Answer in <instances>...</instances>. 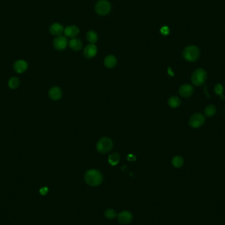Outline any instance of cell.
I'll use <instances>...</instances> for the list:
<instances>
[{
  "mask_svg": "<svg viewBox=\"0 0 225 225\" xmlns=\"http://www.w3.org/2000/svg\"><path fill=\"white\" fill-rule=\"evenodd\" d=\"M103 176L101 172L96 169H91L86 172L85 175V181L88 185L96 186L101 183Z\"/></svg>",
  "mask_w": 225,
  "mask_h": 225,
  "instance_id": "6da1fadb",
  "label": "cell"
},
{
  "mask_svg": "<svg viewBox=\"0 0 225 225\" xmlns=\"http://www.w3.org/2000/svg\"><path fill=\"white\" fill-rule=\"evenodd\" d=\"M183 57L190 62H194L200 57V50L195 46H190L183 51Z\"/></svg>",
  "mask_w": 225,
  "mask_h": 225,
  "instance_id": "7a4b0ae2",
  "label": "cell"
},
{
  "mask_svg": "<svg viewBox=\"0 0 225 225\" xmlns=\"http://www.w3.org/2000/svg\"><path fill=\"white\" fill-rule=\"evenodd\" d=\"M207 79V72L203 68H198L194 72L192 76V83L197 86H201Z\"/></svg>",
  "mask_w": 225,
  "mask_h": 225,
  "instance_id": "3957f363",
  "label": "cell"
},
{
  "mask_svg": "<svg viewBox=\"0 0 225 225\" xmlns=\"http://www.w3.org/2000/svg\"><path fill=\"white\" fill-rule=\"evenodd\" d=\"M96 148L99 153H106L112 148V142L109 138L103 137L98 141Z\"/></svg>",
  "mask_w": 225,
  "mask_h": 225,
  "instance_id": "277c9868",
  "label": "cell"
},
{
  "mask_svg": "<svg viewBox=\"0 0 225 225\" xmlns=\"http://www.w3.org/2000/svg\"><path fill=\"white\" fill-rule=\"evenodd\" d=\"M111 9V4L107 0H99L96 3V6H95V10H96L97 13L102 16L109 14Z\"/></svg>",
  "mask_w": 225,
  "mask_h": 225,
  "instance_id": "5b68a950",
  "label": "cell"
},
{
  "mask_svg": "<svg viewBox=\"0 0 225 225\" xmlns=\"http://www.w3.org/2000/svg\"><path fill=\"white\" fill-rule=\"evenodd\" d=\"M205 117L201 113L194 114L189 120V124L193 128H199L205 123Z\"/></svg>",
  "mask_w": 225,
  "mask_h": 225,
  "instance_id": "8992f818",
  "label": "cell"
},
{
  "mask_svg": "<svg viewBox=\"0 0 225 225\" xmlns=\"http://www.w3.org/2000/svg\"><path fill=\"white\" fill-rule=\"evenodd\" d=\"M67 40L65 37L59 36L56 37L53 42V47L57 50H63L66 48L67 46Z\"/></svg>",
  "mask_w": 225,
  "mask_h": 225,
  "instance_id": "52a82bcc",
  "label": "cell"
},
{
  "mask_svg": "<svg viewBox=\"0 0 225 225\" xmlns=\"http://www.w3.org/2000/svg\"><path fill=\"white\" fill-rule=\"evenodd\" d=\"M98 49L96 45L90 44L86 46L84 50V55L86 58L91 59L96 55Z\"/></svg>",
  "mask_w": 225,
  "mask_h": 225,
  "instance_id": "ba28073f",
  "label": "cell"
},
{
  "mask_svg": "<svg viewBox=\"0 0 225 225\" xmlns=\"http://www.w3.org/2000/svg\"><path fill=\"white\" fill-rule=\"evenodd\" d=\"M194 92V88L193 86L190 84H185L182 85L180 88H179V94L180 96L184 98H188L190 96H192V94Z\"/></svg>",
  "mask_w": 225,
  "mask_h": 225,
  "instance_id": "9c48e42d",
  "label": "cell"
},
{
  "mask_svg": "<svg viewBox=\"0 0 225 225\" xmlns=\"http://www.w3.org/2000/svg\"><path fill=\"white\" fill-rule=\"evenodd\" d=\"M119 221L121 224H127L131 223L132 220V216L131 213L128 211L121 212L118 215Z\"/></svg>",
  "mask_w": 225,
  "mask_h": 225,
  "instance_id": "30bf717a",
  "label": "cell"
},
{
  "mask_svg": "<svg viewBox=\"0 0 225 225\" xmlns=\"http://www.w3.org/2000/svg\"><path fill=\"white\" fill-rule=\"evenodd\" d=\"M28 63L24 60H19L14 65V69L17 73H23L27 71Z\"/></svg>",
  "mask_w": 225,
  "mask_h": 225,
  "instance_id": "8fae6325",
  "label": "cell"
},
{
  "mask_svg": "<svg viewBox=\"0 0 225 225\" xmlns=\"http://www.w3.org/2000/svg\"><path fill=\"white\" fill-rule=\"evenodd\" d=\"M64 33L65 36L74 38L79 33V28L76 26H68L64 30Z\"/></svg>",
  "mask_w": 225,
  "mask_h": 225,
  "instance_id": "7c38bea8",
  "label": "cell"
},
{
  "mask_svg": "<svg viewBox=\"0 0 225 225\" xmlns=\"http://www.w3.org/2000/svg\"><path fill=\"white\" fill-rule=\"evenodd\" d=\"M64 31L63 26L59 23H53L50 27V32L53 36H60Z\"/></svg>",
  "mask_w": 225,
  "mask_h": 225,
  "instance_id": "4fadbf2b",
  "label": "cell"
},
{
  "mask_svg": "<svg viewBox=\"0 0 225 225\" xmlns=\"http://www.w3.org/2000/svg\"><path fill=\"white\" fill-rule=\"evenodd\" d=\"M50 98L53 100H58L62 96V92L59 87H53L49 92Z\"/></svg>",
  "mask_w": 225,
  "mask_h": 225,
  "instance_id": "5bb4252c",
  "label": "cell"
},
{
  "mask_svg": "<svg viewBox=\"0 0 225 225\" xmlns=\"http://www.w3.org/2000/svg\"><path fill=\"white\" fill-rule=\"evenodd\" d=\"M69 46L71 48L75 51H79L82 49L83 44L80 40L78 38H72L69 41Z\"/></svg>",
  "mask_w": 225,
  "mask_h": 225,
  "instance_id": "9a60e30c",
  "label": "cell"
},
{
  "mask_svg": "<svg viewBox=\"0 0 225 225\" xmlns=\"http://www.w3.org/2000/svg\"><path fill=\"white\" fill-rule=\"evenodd\" d=\"M116 59L114 55H108L104 59V64L106 67L111 68L116 65Z\"/></svg>",
  "mask_w": 225,
  "mask_h": 225,
  "instance_id": "2e32d148",
  "label": "cell"
},
{
  "mask_svg": "<svg viewBox=\"0 0 225 225\" xmlns=\"http://www.w3.org/2000/svg\"><path fill=\"white\" fill-rule=\"evenodd\" d=\"M180 99L177 96H172L168 101V104L172 108H176L180 105Z\"/></svg>",
  "mask_w": 225,
  "mask_h": 225,
  "instance_id": "e0dca14e",
  "label": "cell"
},
{
  "mask_svg": "<svg viewBox=\"0 0 225 225\" xmlns=\"http://www.w3.org/2000/svg\"><path fill=\"white\" fill-rule=\"evenodd\" d=\"M119 160H120L119 155L117 153H112L109 156L108 161H109V164L112 166H115L119 163Z\"/></svg>",
  "mask_w": 225,
  "mask_h": 225,
  "instance_id": "ac0fdd59",
  "label": "cell"
},
{
  "mask_svg": "<svg viewBox=\"0 0 225 225\" xmlns=\"http://www.w3.org/2000/svg\"><path fill=\"white\" fill-rule=\"evenodd\" d=\"M86 38H87L88 41L91 43V44H94L98 41V34L96 32H95L92 30H90L87 32L86 34Z\"/></svg>",
  "mask_w": 225,
  "mask_h": 225,
  "instance_id": "d6986e66",
  "label": "cell"
},
{
  "mask_svg": "<svg viewBox=\"0 0 225 225\" xmlns=\"http://www.w3.org/2000/svg\"><path fill=\"white\" fill-rule=\"evenodd\" d=\"M172 164L175 167L180 168L183 167L184 165V159L182 157L177 155V156H175L172 158Z\"/></svg>",
  "mask_w": 225,
  "mask_h": 225,
  "instance_id": "ffe728a7",
  "label": "cell"
},
{
  "mask_svg": "<svg viewBox=\"0 0 225 225\" xmlns=\"http://www.w3.org/2000/svg\"><path fill=\"white\" fill-rule=\"evenodd\" d=\"M216 111H217V109H216L215 106L213 105H209L206 107L204 110V113L205 116L211 117V116H213L216 113Z\"/></svg>",
  "mask_w": 225,
  "mask_h": 225,
  "instance_id": "44dd1931",
  "label": "cell"
},
{
  "mask_svg": "<svg viewBox=\"0 0 225 225\" xmlns=\"http://www.w3.org/2000/svg\"><path fill=\"white\" fill-rule=\"evenodd\" d=\"M20 84V80L17 77H13L10 80H9L8 85L9 86V88L11 89H15L18 88V86Z\"/></svg>",
  "mask_w": 225,
  "mask_h": 225,
  "instance_id": "7402d4cb",
  "label": "cell"
},
{
  "mask_svg": "<svg viewBox=\"0 0 225 225\" xmlns=\"http://www.w3.org/2000/svg\"><path fill=\"white\" fill-rule=\"evenodd\" d=\"M215 92L217 95H219V96H221V98L224 99V96L223 95V86L220 84H218L215 86Z\"/></svg>",
  "mask_w": 225,
  "mask_h": 225,
  "instance_id": "603a6c76",
  "label": "cell"
},
{
  "mask_svg": "<svg viewBox=\"0 0 225 225\" xmlns=\"http://www.w3.org/2000/svg\"><path fill=\"white\" fill-rule=\"evenodd\" d=\"M105 215L107 218L111 219H114L116 217V213L113 209H108L105 212Z\"/></svg>",
  "mask_w": 225,
  "mask_h": 225,
  "instance_id": "cb8c5ba5",
  "label": "cell"
},
{
  "mask_svg": "<svg viewBox=\"0 0 225 225\" xmlns=\"http://www.w3.org/2000/svg\"><path fill=\"white\" fill-rule=\"evenodd\" d=\"M160 32H161L162 35L163 36H167L170 32V29L168 27H167V26H163V27L160 29Z\"/></svg>",
  "mask_w": 225,
  "mask_h": 225,
  "instance_id": "d4e9b609",
  "label": "cell"
},
{
  "mask_svg": "<svg viewBox=\"0 0 225 225\" xmlns=\"http://www.w3.org/2000/svg\"><path fill=\"white\" fill-rule=\"evenodd\" d=\"M47 192H48V188L47 187H43L40 190V193L41 195L44 196L47 194Z\"/></svg>",
  "mask_w": 225,
  "mask_h": 225,
  "instance_id": "484cf974",
  "label": "cell"
},
{
  "mask_svg": "<svg viewBox=\"0 0 225 225\" xmlns=\"http://www.w3.org/2000/svg\"><path fill=\"white\" fill-rule=\"evenodd\" d=\"M127 159H128V160H129V161H135L136 157L135 156V155H133L132 154H129L128 155Z\"/></svg>",
  "mask_w": 225,
  "mask_h": 225,
  "instance_id": "4316f807",
  "label": "cell"
}]
</instances>
